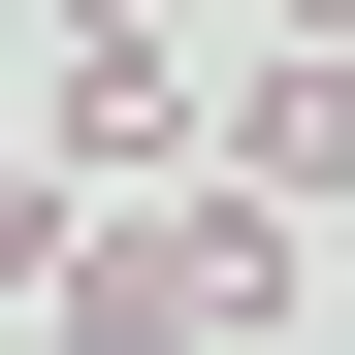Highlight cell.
Here are the masks:
<instances>
[{
	"label": "cell",
	"instance_id": "cell-7",
	"mask_svg": "<svg viewBox=\"0 0 355 355\" xmlns=\"http://www.w3.org/2000/svg\"><path fill=\"white\" fill-rule=\"evenodd\" d=\"M259 355H291V323H259Z\"/></svg>",
	"mask_w": 355,
	"mask_h": 355
},
{
	"label": "cell",
	"instance_id": "cell-5",
	"mask_svg": "<svg viewBox=\"0 0 355 355\" xmlns=\"http://www.w3.org/2000/svg\"><path fill=\"white\" fill-rule=\"evenodd\" d=\"M65 33H162V0H65Z\"/></svg>",
	"mask_w": 355,
	"mask_h": 355
},
{
	"label": "cell",
	"instance_id": "cell-3",
	"mask_svg": "<svg viewBox=\"0 0 355 355\" xmlns=\"http://www.w3.org/2000/svg\"><path fill=\"white\" fill-rule=\"evenodd\" d=\"M194 162H226V194H355V33H259Z\"/></svg>",
	"mask_w": 355,
	"mask_h": 355
},
{
	"label": "cell",
	"instance_id": "cell-2",
	"mask_svg": "<svg viewBox=\"0 0 355 355\" xmlns=\"http://www.w3.org/2000/svg\"><path fill=\"white\" fill-rule=\"evenodd\" d=\"M194 130L226 97L162 65V33H65V65H33V162H65V194H194Z\"/></svg>",
	"mask_w": 355,
	"mask_h": 355
},
{
	"label": "cell",
	"instance_id": "cell-6",
	"mask_svg": "<svg viewBox=\"0 0 355 355\" xmlns=\"http://www.w3.org/2000/svg\"><path fill=\"white\" fill-rule=\"evenodd\" d=\"M323 355H355V291H323Z\"/></svg>",
	"mask_w": 355,
	"mask_h": 355
},
{
	"label": "cell",
	"instance_id": "cell-4",
	"mask_svg": "<svg viewBox=\"0 0 355 355\" xmlns=\"http://www.w3.org/2000/svg\"><path fill=\"white\" fill-rule=\"evenodd\" d=\"M259 33H355V0H259Z\"/></svg>",
	"mask_w": 355,
	"mask_h": 355
},
{
	"label": "cell",
	"instance_id": "cell-1",
	"mask_svg": "<svg viewBox=\"0 0 355 355\" xmlns=\"http://www.w3.org/2000/svg\"><path fill=\"white\" fill-rule=\"evenodd\" d=\"M33 323H65V355H259L291 323V194H226V162H194V194H97Z\"/></svg>",
	"mask_w": 355,
	"mask_h": 355
}]
</instances>
